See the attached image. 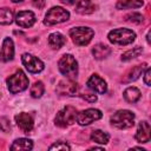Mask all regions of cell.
Here are the masks:
<instances>
[{"mask_svg": "<svg viewBox=\"0 0 151 151\" xmlns=\"http://www.w3.org/2000/svg\"><path fill=\"white\" fill-rule=\"evenodd\" d=\"M28 83H29V80H28L27 76L21 70H17L15 73H13L12 76H9L6 79L7 88L13 94L25 91L28 87Z\"/></svg>", "mask_w": 151, "mask_h": 151, "instance_id": "6da1fadb", "label": "cell"}, {"mask_svg": "<svg viewBox=\"0 0 151 151\" xmlns=\"http://www.w3.org/2000/svg\"><path fill=\"white\" fill-rule=\"evenodd\" d=\"M109 41L114 45H130L136 39V33L129 28H116L109 32L107 34Z\"/></svg>", "mask_w": 151, "mask_h": 151, "instance_id": "7a4b0ae2", "label": "cell"}, {"mask_svg": "<svg viewBox=\"0 0 151 151\" xmlns=\"http://www.w3.org/2000/svg\"><path fill=\"white\" fill-rule=\"evenodd\" d=\"M58 68L68 79H76L78 76V61L72 54H64L58 61Z\"/></svg>", "mask_w": 151, "mask_h": 151, "instance_id": "3957f363", "label": "cell"}, {"mask_svg": "<svg viewBox=\"0 0 151 151\" xmlns=\"http://www.w3.org/2000/svg\"><path fill=\"white\" fill-rule=\"evenodd\" d=\"M110 123L119 130L132 127L134 125V113L130 110H119L111 116Z\"/></svg>", "mask_w": 151, "mask_h": 151, "instance_id": "277c9868", "label": "cell"}, {"mask_svg": "<svg viewBox=\"0 0 151 151\" xmlns=\"http://www.w3.org/2000/svg\"><path fill=\"white\" fill-rule=\"evenodd\" d=\"M94 35V31L86 26H77L70 29V37L77 46H85L90 44Z\"/></svg>", "mask_w": 151, "mask_h": 151, "instance_id": "5b68a950", "label": "cell"}, {"mask_svg": "<svg viewBox=\"0 0 151 151\" xmlns=\"http://www.w3.org/2000/svg\"><path fill=\"white\" fill-rule=\"evenodd\" d=\"M77 110L73 106H65L63 107L54 118V124L58 127H67L76 123L77 119Z\"/></svg>", "mask_w": 151, "mask_h": 151, "instance_id": "8992f818", "label": "cell"}, {"mask_svg": "<svg viewBox=\"0 0 151 151\" xmlns=\"http://www.w3.org/2000/svg\"><path fill=\"white\" fill-rule=\"evenodd\" d=\"M68 19H70V12L67 9L59 7V6H54L47 11L45 19H44V24L47 26H52V25L65 22Z\"/></svg>", "mask_w": 151, "mask_h": 151, "instance_id": "52a82bcc", "label": "cell"}, {"mask_svg": "<svg viewBox=\"0 0 151 151\" xmlns=\"http://www.w3.org/2000/svg\"><path fill=\"white\" fill-rule=\"evenodd\" d=\"M103 117V113L98 109H86L79 113H77V123L81 126L90 125L91 123L99 120Z\"/></svg>", "mask_w": 151, "mask_h": 151, "instance_id": "ba28073f", "label": "cell"}, {"mask_svg": "<svg viewBox=\"0 0 151 151\" xmlns=\"http://www.w3.org/2000/svg\"><path fill=\"white\" fill-rule=\"evenodd\" d=\"M21 61H22V65L26 67V70L31 73H39L45 67V64L39 58L29 53H24L21 57Z\"/></svg>", "mask_w": 151, "mask_h": 151, "instance_id": "9c48e42d", "label": "cell"}, {"mask_svg": "<svg viewBox=\"0 0 151 151\" xmlns=\"http://www.w3.org/2000/svg\"><path fill=\"white\" fill-rule=\"evenodd\" d=\"M14 119H15V123H17L18 127L24 133H29L34 127V118L31 113L20 112L14 117Z\"/></svg>", "mask_w": 151, "mask_h": 151, "instance_id": "30bf717a", "label": "cell"}, {"mask_svg": "<svg viewBox=\"0 0 151 151\" xmlns=\"http://www.w3.org/2000/svg\"><path fill=\"white\" fill-rule=\"evenodd\" d=\"M15 24L21 27V28H28V27H32L34 24H35V14L32 12V11H20L17 13L15 18Z\"/></svg>", "mask_w": 151, "mask_h": 151, "instance_id": "8fae6325", "label": "cell"}, {"mask_svg": "<svg viewBox=\"0 0 151 151\" xmlns=\"http://www.w3.org/2000/svg\"><path fill=\"white\" fill-rule=\"evenodd\" d=\"M86 85L90 90H92L93 92L96 93H99V94H104L106 93L107 91V85H106V81L98 74H92L87 81H86Z\"/></svg>", "mask_w": 151, "mask_h": 151, "instance_id": "7c38bea8", "label": "cell"}, {"mask_svg": "<svg viewBox=\"0 0 151 151\" xmlns=\"http://www.w3.org/2000/svg\"><path fill=\"white\" fill-rule=\"evenodd\" d=\"M57 92L61 96H74L78 91V84L74 79H64L57 85Z\"/></svg>", "mask_w": 151, "mask_h": 151, "instance_id": "4fadbf2b", "label": "cell"}, {"mask_svg": "<svg viewBox=\"0 0 151 151\" xmlns=\"http://www.w3.org/2000/svg\"><path fill=\"white\" fill-rule=\"evenodd\" d=\"M14 58V42L11 38H5L2 41L1 51H0V59L2 61H9Z\"/></svg>", "mask_w": 151, "mask_h": 151, "instance_id": "5bb4252c", "label": "cell"}, {"mask_svg": "<svg viewBox=\"0 0 151 151\" xmlns=\"http://www.w3.org/2000/svg\"><path fill=\"white\" fill-rule=\"evenodd\" d=\"M145 68H146V63H143V64H140V65L133 66V67H132L130 71H127L126 74L123 77V83L127 84V83H132V81L137 80V79L144 73Z\"/></svg>", "mask_w": 151, "mask_h": 151, "instance_id": "9a60e30c", "label": "cell"}, {"mask_svg": "<svg viewBox=\"0 0 151 151\" xmlns=\"http://www.w3.org/2000/svg\"><path fill=\"white\" fill-rule=\"evenodd\" d=\"M150 124L146 120H143L139 123L137 132L134 134V138L138 143H147L150 140Z\"/></svg>", "mask_w": 151, "mask_h": 151, "instance_id": "2e32d148", "label": "cell"}, {"mask_svg": "<svg viewBox=\"0 0 151 151\" xmlns=\"http://www.w3.org/2000/svg\"><path fill=\"white\" fill-rule=\"evenodd\" d=\"M96 11V5L91 0H79L76 5V12L83 15L91 14Z\"/></svg>", "mask_w": 151, "mask_h": 151, "instance_id": "e0dca14e", "label": "cell"}, {"mask_svg": "<svg viewBox=\"0 0 151 151\" xmlns=\"http://www.w3.org/2000/svg\"><path fill=\"white\" fill-rule=\"evenodd\" d=\"M48 45L53 50H59L60 47H63L66 42V38L60 33V32H54V33H51L48 35Z\"/></svg>", "mask_w": 151, "mask_h": 151, "instance_id": "ac0fdd59", "label": "cell"}, {"mask_svg": "<svg viewBox=\"0 0 151 151\" xmlns=\"http://www.w3.org/2000/svg\"><path fill=\"white\" fill-rule=\"evenodd\" d=\"M110 53H111V48H110L107 45L101 44V42L94 45L93 48H92V54H93V57H94L97 60L105 59L106 57L110 55Z\"/></svg>", "mask_w": 151, "mask_h": 151, "instance_id": "d6986e66", "label": "cell"}, {"mask_svg": "<svg viewBox=\"0 0 151 151\" xmlns=\"http://www.w3.org/2000/svg\"><path fill=\"white\" fill-rule=\"evenodd\" d=\"M140 91L137 88V87H134V86H130V87H127V88H125L124 90V92H123V97H124V99L127 101V103H136V101H138L139 99H140Z\"/></svg>", "mask_w": 151, "mask_h": 151, "instance_id": "ffe728a7", "label": "cell"}, {"mask_svg": "<svg viewBox=\"0 0 151 151\" xmlns=\"http://www.w3.org/2000/svg\"><path fill=\"white\" fill-rule=\"evenodd\" d=\"M33 142L28 138H18L13 142V144L9 146L11 150H32Z\"/></svg>", "mask_w": 151, "mask_h": 151, "instance_id": "44dd1931", "label": "cell"}, {"mask_svg": "<svg viewBox=\"0 0 151 151\" xmlns=\"http://www.w3.org/2000/svg\"><path fill=\"white\" fill-rule=\"evenodd\" d=\"M144 5L143 0H118L116 4L117 9H131L139 8Z\"/></svg>", "mask_w": 151, "mask_h": 151, "instance_id": "7402d4cb", "label": "cell"}, {"mask_svg": "<svg viewBox=\"0 0 151 151\" xmlns=\"http://www.w3.org/2000/svg\"><path fill=\"white\" fill-rule=\"evenodd\" d=\"M91 140L94 142V143H98V144H107L109 143V139H110V136L101 131V130H93L91 132V136H90Z\"/></svg>", "mask_w": 151, "mask_h": 151, "instance_id": "603a6c76", "label": "cell"}, {"mask_svg": "<svg viewBox=\"0 0 151 151\" xmlns=\"http://www.w3.org/2000/svg\"><path fill=\"white\" fill-rule=\"evenodd\" d=\"M14 20L13 11L11 8H0V25H11Z\"/></svg>", "mask_w": 151, "mask_h": 151, "instance_id": "cb8c5ba5", "label": "cell"}, {"mask_svg": "<svg viewBox=\"0 0 151 151\" xmlns=\"http://www.w3.org/2000/svg\"><path fill=\"white\" fill-rule=\"evenodd\" d=\"M142 52H143V47L137 46V47H133L132 50H129V51L124 52V53L122 54L120 59H122L123 61H129V60H132V59L139 57V54H142Z\"/></svg>", "mask_w": 151, "mask_h": 151, "instance_id": "d4e9b609", "label": "cell"}, {"mask_svg": "<svg viewBox=\"0 0 151 151\" xmlns=\"http://www.w3.org/2000/svg\"><path fill=\"white\" fill-rule=\"evenodd\" d=\"M44 92H45V86H44V83L40 80L35 81L29 88V93L33 98H40L44 94Z\"/></svg>", "mask_w": 151, "mask_h": 151, "instance_id": "484cf974", "label": "cell"}, {"mask_svg": "<svg viewBox=\"0 0 151 151\" xmlns=\"http://www.w3.org/2000/svg\"><path fill=\"white\" fill-rule=\"evenodd\" d=\"M125 20L129 21V22H133V24H140L143 21V15L140 13L133 12V13H130V14L125 15Z\"/></svg>", "mask_w": 151, "mask_h": 151, "instance_id": "4316f807", "label": "cell"}, {"mask_svg": "<svg viewBox=\"0 0 151 151\" xmlns=\"http://www.w3.org/2000/svg\"><path fill=\"white\" fill-rule=\"evenodd\" d=\"M48 150H71V146L66 142H55L48 147Z\"/></svg>", "mask_w": 151, "mask_h": 151, "instance_id": "83f0119b", "label": "cell"}, {"mask_svg": "<svg viewBox=\"0 0 151 151\" xmlns=\"http://www.w3.org/2000/svg\"><path fill=\"white\" fill-rule=\"evenodd\" d=\"M0 130L4 132H9L11 131V123L6 117L0 118Z\"/></svg>", "mask_w": 151, "mask_h": 151, "instance_id": "f1b7e54d", "label": "cell"}, {"mask_svg": "<svg viewBox=\"0 0 151 151\" xmlns=\"http://www.w3.org/2000/svg\"><path fill=\"white\" fill-rule=\"evenodd\" d=\"M144 83L147 86L151 85V70L149 67H146L145 68V72H144Z\"/></svg>", "mask_w": 151, "mask_h": 151, "instance_id": "f546056e", "label": "cell"}, {"mask_svg": "<svg viewBox=\"0 0 151 151\" xmlns=\"http://www.w3.org/2000/svg\"><path fill=\"white\" fill-rule=\"evenodd\" d=\"M32 1V5L38 8V9H41L45 7V4H46V0H31Z\"/></svg>", "mask_w": 151, "mask_h": 151, "instance_id": "4dcf8cb0", "label": "cell"}, {"mask_svg": "<svg viewBox=\"0 0 151 151\" xmlns=\"http://www.w3.org/2000/svg\"><path fill=\"white\" fill-rule=\"evenodd\" d=\"M81 97H83L85 100L90 101V103H94V101L97 100V96H96V94H91V93H85V94H81Z\"/></svg>", "mask_w": 151, "mask_h": 151, "instance_id": "1f68e13d", "label": "cell"}, {"mask_svg": "<svg viewBox=\"0 0 151 151\" xmlns=\"http://www.w3.org/2000/svg\"><path fill=\"white\" fill-rule=\"evenodd\" d=\"M60 2H63L65 5H73L76 2V0H60Z\"/></svg>", "mask_w": 151, "mask_h": 151, "instance_id": "d6a6232c", "label": "cell"}, {"mask_svg": "<svg viewBox=\"0 0 151 151\" xmlns=\"http://www.w3.org/2000/svg\"><path fill=\"white\" fill-rule=\"evenodd\" d=\"M131 150H140V151H146L145 149H143V147H140V146H134V147H132Z\"/></svg>", "mask_w": 151, "mask_h": 151, "instance_id": "836d02e7", "label": "cell"}, {"mask_svg": "<svg viewBox=\"0 0 151 151\" xmlns=\"http://www.w3.org/2000/svg\"><path fill=\"white\" fill-rule=\"evenodd\" d=\"M90 150H104L103 147H98V146H92V147H90Z\"/></svg>", "mask_w": 151, "mask_h": 151, "instance_id": "e575fe53", "label": "cell"}, {"mask_svg": "<svg viewBox=\"0 0 151 151\" xmlns=\"http://www.w3.org/2000/svg\"><path fill=\"white\" fill-rule=\"evenodd\" d=\"M24 0H12V2H14V4H18V2H22Z\"/></svg>", "mask_w": 151, "mask_h": 151, "instance_id": "d590c367", "label": "cell"}]
</instances>
